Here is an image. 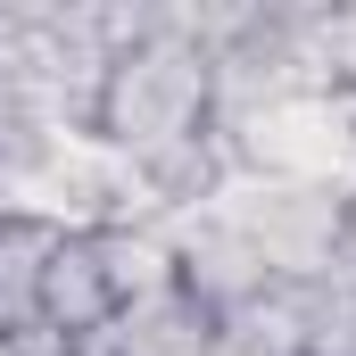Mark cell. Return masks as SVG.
Instances as JSON below:
<instances>
[{"instance_id": "1", "label": "cell", "mask_w": 356, "mask_h": 356, "mask_svg": "<svg viewBox=\"0 0 356 356\" xmlns=\"http://www.w3.org/2000/svg\"><path fill=\"white\" fill-rule=\"evenodd\" d=\"M207 83H216V133H232L241 116H257L273 99L332 91V75H323V8L315 0H257L249 25L207 58Z\"/></svg>"}, {"instance_id": "2", "label": "cell", "mask_w": 356, "mask_h": 356, "mask_svg": "<svg viewBox=\"0 0 356 356\" xmlns=\"http://www.w3.org/2000/svg\"><path fill=\"white\" fill-rule=\"evenodd\" d=\"M207 199L241 224V241L266 257L273 282H323V273L348 257V199H340V191H315V182H282V175L232 166Z\"/></svg>"}, {"instance_id": "3", "label": "cell", "mask_w": 356, "mask_h": 356, "mask_svg": "<svg viewBox=\"0 0 356 356\" xmlns=\"http://www.w3.org/2000/svg\"><path fill=\"white\" fill-rule=\"evenodd\" d=\"M224 141H232V166H249V175H282V182H315V191L356 199V99L348 91L273 99L257 116H241Z\"/></svg>"}, {"instance_id": "4", "label": "cell", "mask_w": 356, "mask_h": 356, "mask_svg": "<svg viewBox=\"0 0 356 356\" xmlns=\"http://www.w3.org/2000/svg\"><path fill=\"white\" fill-rule=\"evenodd\" d=\"M158 224H166V241H175V290H191L207 315H232V307H249V298L273 290L266 257L241 241V224H232L216 199H191L175 216H158Z\"/></svg>"}, {"instance_id": "5", "label": "cell", "mask_w": 356, "mask_h": 356, "mask_svg": "<svg viewBox=\"0 0 356 356\" xmlns=\"http://www.w3.org/2000/svg\"><path fill=\"white\" fill-rule=\"evenodd\" d=\"M108 348L116 356H224V323L191 298V290H158L108 315Z\"/></svg>"}, {"instance_id": "6", "label": "cell", "mask_w": 356, "mask_h": 356, "mask_svg": "<svg viewBox=\"0 0 356 356\" xmlns=\"http://www.w3.org/2000/svg\"><path fill=\"white\" fill-rule=\"evenodd\" d=\"M108 315H116V298H108L99 249H91V232H67L58 257H50V273H42V323H50L58 340H83Z\"/></svg>"}, {"instance_id": "7", "label": "cell", "mask_w": 356, "mask_h": 356, "mask_svg": "<svg viewBox=\"0 0 356 356\" xmlns=\"http://www.w3.org/2000/svg\"><path fill=\"white\" fill-rule=\"evenodd\" d=\"M58 224H33V216H0V340L33 332L42 323V273L58 257Z\"/></svg>"}, {"instance_id": "8", "label": "cell", "mask_w": 356, "mask_h": 356, "mask_svg": "<svg viewBox=\"0 0 356 356\" xmlns=\"http://www.w3.org/2000/svg\"><path fill=\"white\" fill-rule=\"evenodd\" d=\"M91 249H99V273H108L116 307L175 290V241H166V224H108V232H91Z\"/></svg>"}, {"instance_id": "9", "label": "cell", "mask_w": 356, "mask_h": 356, "mask_svg": "<svg viewBox=\"0 0 356 356\" xmlns=\"http://www.w3.org/2000/svg\"><path fill=\"white\" fill-rule=\"evenodd\" d=\"M323 75H332V91L356 99V0L348 8H323Z\"/></svg>"}]
</instances>
